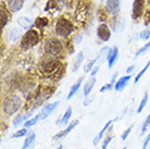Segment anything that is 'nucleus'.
<instances>
[{"label":"nucleus","mask_w":150,"mask_h":149,"mask_svg":"<svg viewBox=\"0 0 150 149\" xmlns=\"http://www.w3.org/2000/svg\"><path fill=\"white\" fill-rule=\"evenodd\" d=\"M125 21L123 18H121L119 15H114L112 16L109 21V26L110 28L114 32V33H120L125 28Z\"/></svg>","instance_id":"nucleus-9"},{"label":"nucleus","mask_w":150,"mask_h":149,"mask_svg":"<svg viewBox=\"0 0 150 149\" xmlns=\"http://www.w3.org/2000/svg\"><path fill=\"white\" fill-rule=\"evenodd\" d=\"M44 49L48 56L58 58L63 53V44L57 38H49L45 41Z\"/></svg>","instance_id":"nucleus-5"},{"label":"nucleus","mask_w":150,"mask_h":149,"mask_svg":"<svg viewBox=\"0 0 150 149\" xmlns=\"http://www.w3.org/2000/svg\"><path fill=\"white\" fill-rule=\"evenodd\" d=\"M119 59V47L117 46H113L109 50V53L107 56V61H108V67L111 69L113 65L116 63V61Z\"/></svg>","instance_id":"nucleus-14"},{"label":"nucleus","mask_w":150,"mask_h":149,"mask_svg":"<svg viewBox=\"0 0 150 149\" xmlns=\"http://www.w3.org/2000/svg\"><path fill=\"white\" fill-rule=\"evenodd\" d=\"M112 122H113L112 120H110V121H108V122H107V123H105V125H103V127L101 128V131H100V132H99V133L97 134V136H96V137L94 138V142H93V144H94L95 146H97V145H98V143H99V140H101V138L103 137V135H105V133L107 132V130H108V128L110 127V125L112 124Z\"/></svg>","instance_id":"nucleus-23"},{"label":"nucleus","mask_w":150,"mask_h":149,"mask_svg":"<svg viewBox=\"0 0 150 149\" xmlns=\"http://www.w3.org/2000/svg\"><path fill=\"white\" fill-rule=\"evenodd\" d=\"M62 63L58 59H50L47 60V61H44L41 63V72L46 75V76H49V77H53L56 78L60 75H58V73H61L62 72Z\"/></svg>","instance_id":"nucleus-1"},{"label":"nucleus","mask_w":150,"mask_h":149,"mask_svg":"<svg viewBox=\"0 0 150 149\" xmlns=\"http://www.w3.org/2000/svg\"><path fill=\"white\" fill-rule=\"evenodd\" d=\"M148 98H149V95H148V93L146 92V93L144 94L142 100H140V104H138V108H137V113H142V111L144 110V108L146 107L147 102H148Z\"/></svg>","instance_id":"nucleus-27"},{"label":"nucleus","mask_w":150,"mask_h":149,"mask_svg":"<svg viewBox=\"0 0 150 149\" xmlns=\"http://www.w3.org/2000/svg\"><path fill=\"white\" fill-rule=\"evenodd\" d=\"M10 14L11 12L9 11L7 4H4L1 2V9H0V16H1V30H4L7 26V24L10 21Z\"/></svg>","instance_id":"nucleus-15"},{"label":"nucleus","mask_w":150,"mask_h":149,"mask_svg":"<svg viewBox=\"0 0 150 149\" xmlns=\"http://www.w3.org/2000/svg\"><path fill=\"white\" fill-rule=\"evenodd\" d=\"M48 19L47 18H44V16H40V18H38L36 21H35V26L37 27V28H44L46 26L48 25Z\"/></svg>","instance_id":"nucleus-29"},{"label":"nucleus","mask_w":150,"mask_h":149,"mask_svg":"<svg viewBox=\"0 0 150 149\" xmlns=\"http://www.w3.org/2000/svg\"><path fill=\"white\" fill-rule=\"evenodd\" d=\"M35 140H36V134H35L33 131H30V132L27 133L25 140H24L22 149H30L32 146L34 145Z\"/></svg>","instance_id":"nucleus-19"},{"label":"nucleus","mask_w":150,"mask_h":149,"mask_svg":"<svg viewBox=\"0 0 150 149\" xmlns=\"http://www.w3.org/2000/svg\"><path fill=\"white\" fill-rule=\"evenodd\" d=\"M79 120H74V121H73V122H71V123L69 124L68 126L65 127L64 130L60 131V132H59L58 134L54 135L52 139H53V140H59V139H62V138L65 137V136H67L68 134H70V133H71L72 131H73V130L75 128V127L77 126V124H79Z\"/></svg>","instance_id":"nucleus-13"},{"label":"nucleus","mask_w":150,"mask_h":149,"mask_svg":"<svg viewBox=\"0 0 150 149\" xmlns=\"http://www.w3.org/2000/svg\"><path fill=\"white\" fill-rule=\"evenodd\" d=\"M82 40H83V35H81V34H77V35L75 36V43H76V44H79Z\"/></svg>","instance_id":"nucleus-40"},{"label":"nucleus","mask_w":150,"mask_h":149,"mask_svg":"<svg viewBox=\"0 0 150 149\" xmlns=\"http://www.w3.org/2000/svg\"><path fill=\"white\" fill-rule=\"evenodd\" d=\"M132 78V75L131 74H127V75H124L122 77H120L117 81H116L115 85H114V90L115 92H121V90H123L126 85L128 84V82L131 81Z\"/></svg>","instance_id":"nucleus-16"},{"label":"nucleus","mask_w":150,"mask_h":149,"mask_svg":"<svg viewBox=\"0 0 150 149\" xmlns=\"http://www.w3.org/2000/svg\"><path fill=\"white\" fill-rule=\"evenodd\" d=\"M95 84H96V77H95V76H91V77L87 81L85 86H84L83 93H84V96H85V97H88V96L90 95L91 90H93V88H94Z\"/></svg>","instance_id":"nucleus-22"},{"label":"nucleus","mask_w":150,"mask_h":149,"mask_svg":"<svg viewBox=\"0 0 150 149\" xmlns=\"http://www.w3.org/2000/svg\"><path fill=\"white\" fill-rule=\"evenodd\" d=\"M22 107V99L18 95H10L8 96L2 102V110L6 114L11 116L18 112Z\"/></svg>","instance_id":"nucleus-2"},{"label":"nucleus","mask_w":150,"mask_h":149,"mask_svg":"<svg viewBox=\"0 0 150 149\" xmlns=\"http://www.w3.org/2000/svg\"><path fill=\"white\" fill-rule=\"evenodd\" d=\"M97 58H96V59H94V60H91V61H89V62H88V63L86 64V65H85V67H84V72H85V73H88V72H91V70H93V67H95V64L97 63Z\"/></svg>","instance_id":"nucleus-34"},{"label":"nucleus","mask_w":150,"mask_h":149,"mask_svg":"<svg viewBox=\"0 0 150 149\" xmlns=\"http://www.w3.org/2000/svg\"><path fill=\"white\" fill-rule=\"evenodd\" d=\"M40 40V34L37 30L35 28H30V30L26 31V33L22 36V39H21V48L24 49V50H27V49L33 48L34 46H36Z\"/></svg>","instance_id":"nucleus-4"},{"label":"nucleus","mask_w":150,"mask_h":149,"mask_svg":"<svg viewBox=\"0 0 150 149\" xmlns=\"http://www.w3.org/2000/svg\"><path fill=\"white\" fill-rule=\"evenodd\" d=\"M111 140H112V136H111V135H110V136H107V137L105 138L103 143H102V148L101 149H107V147H108V145L111 143Z\"/></svg>","instance_id":"nucleus-37"},{"label":"nucleus","mask_w":150,"mask_h":149,"mask_svg":"<svg viewBox=\"0 0 150 149\" xmlns=\"http://www.w3.org/2000/svg\"><path fill=\"white\" fill-rule=\"evenodd\" d=\"M109 50H110V47H108V46H105V47H102V48L100 49L99 55H98V57H97V60L100 61V63H102L105 60H107V56H108V53H109Z\"/></svg>","instance_id":"nucleus-26"},{"label":"nucleus","mask_w":150,"mask_h":149,"mask_svg":"<svg viewBox=\"0 0 150 149\" xmlns=\"http://www.w3.org/2000/svg\"><path fill=\"white\" fill-rule=\"evenodd\" d=\"M117 75H119V73H117V72H115V73L112 75L111 81H110L108 84H105V85L102 86L101 88L99 89V92H100V93H105V92H107V90H110L112 87L114 88V85H115V83H116L115 81H116V78H117Z\"/></svg>","instance_id":"nucleus-25"},{"label":"nucleus","mask_w":150,"mask_h":149,"mask_svg":"<svg viewBox=\"0 0 150 149\" xmlns=\"http://www.w3.org/2000/svg\"><path fill=\"white\" fill-rule=\"evenodd\" d=\"M135 70V65H131V67H127V70H126V72H127V74H131L132 72Z\"/></svg>","instance_id":"nucleus-41"},{"label":"nucleus","mask_w":150,"mask_h":149,"mask_svg":"<svg viewBox=\"0 0 150 149\" xmlns=\"http://www.w3.org/2000/svg\"><path fill=\"white\" fill-rule=\"evenodd\" d=\"M105 11L111 16L119 15L121 11V0H105Z\"/></svg>","instance_id":"nucleus-7"},{"label":"nucleus","mask_w":150,"mask_h":149,"mask_svg":"<svg viewBox=\"0 0 150 149\" xmlns=\"http://www.w3.org/2000/svg\"><path fill=\"white\" fill-rule=\"evenodd\" d=\"M139 38L142 40H149L150 38V26H148L147 28L143 30L140 33H139Z\"/></svg>","instance_id":"nucleus-32"},{"label":"nucleus","mask_w":150,"mask_h":149,"mask_svg":"<svg viewBox=\"0 0 150 149\" xmlns=\"http://www.w3.org/2000/svg\"><path fill=\"white\" fill-rule=\"evenodd\" d=\"M84 76H81V77L76 81V82L73 84V85L71 86V88H70V92H69V95H68V99L70 100V99H72V97L74 96L75 94L79 92V87L82 86V83H83V81H84Z\"/></svg>","instance_id":"nucleus-21"},{"label":"nucleus","mask_w":150,"mask_h":149,"mask_svg":"<svg viewBox=\"0 0 150 149\" xmlns=\"http://www.w3.org/2000/svg\"><path fill=\"white\" fill-rule=\"evenodd\" d=\"M149 126H150V114H148V116H147L146 119H145V121H144L143 126H142V131H140V135H139V136H143V135L147 132V130L149 128Z\"/></svg>","instance_id":"nucleus-33"},{"label":"nucleus","mask_w":150,"mask_h":149,"mask_svg":"<svg viewBox=\"0 0 150 149\" xmlns=\"http://www.w3.org/2000/svg\"><path fill=\"white\" fill-rule=\"evenodd\" d=\"M146 0H134L132 6V19L133 21H139L145 12Z\"/></svg>","instance_id":"nucleus-6"},{"label":"nucleus","mask_w":150,"mask_h":149,"mask_svg":"<svg viewBox=\"0 0 150 149\" xmlns=\"http://www.w3.org/2000/svg\"><path fill=\"white\" fill-rule=\"evenodd\" d=\"M57 149H62V146H59V147H58Z\"/></svg>","instance_id":"nucleus-42"},{"label":"nucleus","mask_w":150,"mask_h":149,"mask_svg":"<svg viewBox=\"0 0 150 149\" xmlns=\"http://www.w3.org/2000/svg\"><path fill=\"white\" fill-rule=\"evenodd\" d=\"M83 61H84V53H83V51H81L77 53V56H76V58H75V61L73 62L72 71L74 72V73H76V72L79 71V67H82Z\"/></svg>","instance_id":"nucleus-24"},{"label":"nucleus","mask_w":150,"mask_h":149,"mask_svg":"<svg viewBox=\"0 0 150 149\" xmlns=\"http://www.w3.org/2000/svg\"><path fill=\"white\" fill-rule=\"evenodd\" d=\"M16 22L19 24V26L22 28V30H30L33 27V20L28 18V16H20L19 19L16 20Z\"/></svg>","instance_id":"nucleus-17"},{"label":"nucleus","mask_w":150,"mask_h":149,"mask_svg":"<svg viewBox=\"0 0 150 149\" xmlns=\"http://www.w3.org/2000/svg\"><path fill=\"white\" fill-rule=\"evenodd\" d=\"M24 4H25V0H6V4L12 14L21 11L24 7Z\"/></svg>","instance_id":"nucleus-11"},{"label":"nucleus","mask_w":150,"mask_h":149,"mask_svg":"<svg viewBox=\"0 0 150 149\" xmlns=\"http://www.w3.org/2000/svg\"><path fill=\"white\" fill-rule=\"evenodd\" d=\"M38 121H40V116H39V113H38L37 116H33V118H30V119H28L24 123V127H26V128H28V127H32V126H34L35 124L37 123Z\"/></svg>","instance_id":"nucleus-28"},{"label":"nucleus","mask_w":150,"mask_h":149,"mask_svg":"<svg viewBox=\"0 0 150 149\" xmlns=\"http://www.w3.org/2000/svg\"><path fill=\"white\" fill-rule=\"evenodd\" d=\"M30 116H32V113L30 112H26V113H21L19 116H16L13 120V126L14 127H18L20 126L21 124H24L26 122L27 120L30 119Z\"/></svg>","instance_id":"nucleus-18"},{"label":"nucleus","mask_w":150,"mask_h":149,"mask_svg":"<svg viewBox=\"0 0 150 149\" xmlns=\"http://www.w3.org/2000/svg\"><path fill=\"white\" fill-rule=\"evenodd\" d=\"M122 149H127V148H126V147H123V148H122Z\"/></svg>","instance_id":"nucleus-44"},{"label":"nucleus","mask_w":150,"mask_h":149,"mask_svg":"<svg viewBox=\"0 0 150 149\" xmlns=\"http://www.w3.org/2000/svg\"><path fill=\"white\" fill-rule=\"evenodd\" d=\"M133 127H134V125L132 124V125H129V126H128L126 130L124 131L123 134L121 135V139H122V140H125V139L128 137V135L131 134V132H132V130H133Z\"/></svg>","instance_id":"nucleus-36"},{"label":"nucleus","mask_w":150,"mask_h":149,"mask_svg":"<svg viewBox=\"0 0 150 149\" xmlns=\"http://www.w3.org/2000/svg\"><path fill=\"white\" fill-rule=\"evenodd\" d=\"M149 67H150V60L146 63V65L144 67L143 70H140V71L138 72V74H137V75L135 76V79H134V83H135V84H136V83H138V82H139V79H140V78L143 77V75L145 74V73H146L147 70L149 69Z\"/></svg>","instance_id":"nucleus-30"},{"label":"nucleus","mask_w":150,"mask_h":149,"mask_svg":"<svg viewBox=\"0 0 150 149\" xmlns=\"http://www.w3.org/2000/svg\"><path fill=\"white\" fill-rule=\"evenodd\" d=\"M150 48V40H148L146 43V44H144V46L142 47V48H139L138 50H137V52L135 53V58H138L139 56H142V55H144L146 51H148Z\"/></svg>","instance_id":"nucleus-31"},{"label":"nucleus","mask_w":150,"mask_h":149,"mask_svg":"<svg viewBox=\"0 0 150 149\" xmlns=\"http://www.w3.org/2000/svg\"><path fill=\"white\" fill-rule=\"evenodd\" d=\"M111 28H110V26L108 24H105V23H101V24H99V26L97 27V37L100 39L101 41L103 43H107V41L110 40V38H111Z\"/></svg>","instance_id":"nucleus-8"},{"label":"nucleus","mask_w":150,"mask_h":149,"mask_svg":"<svg viewBox=\"0 0 150 149\" xmlns=\"http://www.w3.org/2000/svg\"><path fill=\"white\" fill-rule=\"evenodd\" d=\"M27 133H28V131L26 130V127H24V128H21V130L16 131L14 134L12 135L11 137L12 138H20V137H22V136L27 135Z\"/></svg>","instance_id":"nucleus-35"},{"label":"nucleus","mask_w":150,"mask_h":149,"mask_svg":"<svg viewBox=\"0 0 150 149\" xmlns=\"http://www.w3.org/2000/svg\"><path fill=\"white\" fill-rule=\"evenodd\" d=\"M72 112H73V110H72V107H68V109H67V110H65V112H64V114L61 116V119L57 121V124H58V125H61V126L67 125V124L69 123L70 119H71Z\"/></svg>","instance_id":"nucleus-20"},{"label":"nucleus","mask_w":150,"mask_h":149,"mask_svg":"<svg viewBox=\"0 0 150 149\" xmlns=\"http://www.w3.org/2000/svg\"><path fill=\"white\" fill-rule=\"evenodd\" d=\"M99 70H100V67H99V65H95V67H93L91 72H90V76H96V74L99 72Z\"/></svg>","instance_id":"nucleus-38"},{"label":"nucleus","mask_w":150,"mask_h":149,"mask_svg":"<svg viewBox=\"0 0 150 149\" xmlns=\"http://www.w3.org/2000/svg\"><path fill=\"white\" fill-rule=\"evenodd\" d=\"M147 1H148V4H150V0H147Z\"/></svg>","instance_id":"nucleus-43"},{"label":"nucleus","mask_w":150,"mask_h":149,"mask_svg":"<svg viewBox=\"0 0 150 149\" xmlns=\"http://www.w3.org/2000/svg\"><path fill=\"white\" fill-rule=\"evenodd\" d=\"M149 142H150V132H149V134H148V135L146 136V138H145V140H144L143 149H146V148H147V146H148Z\"/></svg>","instance_id":"nucleus-39"},{"label":"nucleus","mask_w":150,"mask_h":149,"mask_svg":"<svg viewBox=\"0 0 150 149\" xmlns=\"http://www.w3.org/2000/svg\"><path fill=\"white\" fill-rule=\"evenodd\" d=\"M74 31V25L73 23L70 21L69 19L61 16L57 20L56 26H54V32L59 37L67 38L69 37Z\"/></svg>","instance_id":"nucleus-3"},{"label":"nucleus","mask_w":150,"mask_h":149,"mask_svg":"<svg viewBox=\"0 0 150 149\" xmlns=\"http://www.w3.org/2000/svg\"><path fill=\"white\" fill-rule=\"evenodd\" d=\"M23 36V32L21 27H10L4 32V37L8 43H15L19 38Z\"/></svg>","instance_id":"nucleus-10"},{"label":"nucleus","mask_w":150,"mask_h":149,"mask_svg":"<svg viewBox=\"0 0 150 149\" xmlns=\"http://www.w3.org/2000/svg\"><path fill=\"white\" fill-rule=\"evenodd\" d=\"M60 104V101H56V102H52V104H45L42 109H41L40 113H39V116H40V120H45L47 119L51 113H52L57 108H58V106Z\"/></svg>","instance_id":"nucleus-12"}]
</instances>
